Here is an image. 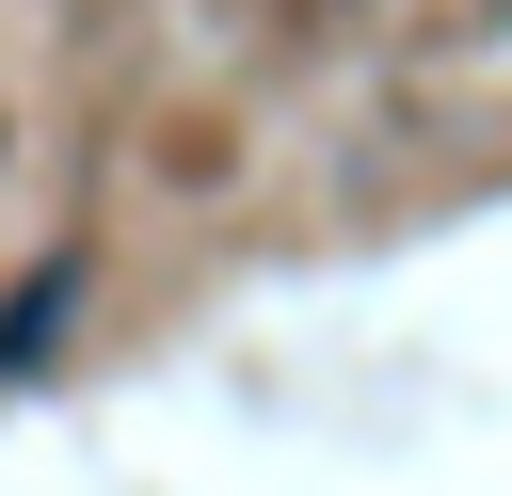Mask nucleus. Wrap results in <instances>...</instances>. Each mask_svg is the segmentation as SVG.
<instances>
[{
	"label": "nucleus",
	"mask_w": 512,
	"mask_h": 496,
	"mask_svg": "<svg viewBox=\"0 0 512 496\" xmlns=\"http://www.w3.org/2000/svg\"><path fill=\"white\" fill-rule=\"evenodd\" d=\"M64 304H80V256H48V272L16 288V320H0V368H32V352L64 336Z\"/></svg>",
	"instance_id": "obj_1"
}]
</instances>
